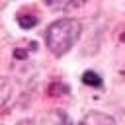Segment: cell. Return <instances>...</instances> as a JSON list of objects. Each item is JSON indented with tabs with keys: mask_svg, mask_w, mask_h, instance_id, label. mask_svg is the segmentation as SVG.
<instances>
[{
	"mask_svg": "<svg viewBox=\"0 0 125 125\" xmlns=\"http://www.w3.org/2000/svg\"><path fill=\"white\" fill-rule=\"evenodd\" d=\"M80 31H82L80 23L72 18H62V20L53 21L47 27V33H45V41H47L49 51L55 57L66 55L74 47V43L78 41Z\"/></svg>",
	"mask_w": 125,
	"mask_h": 125,
	"instance_id": "6da1fadb",
	"label": "cell"
},
{
	"mask_svg": "<svg viewBox=\"0 0 125 125\" xmlns=\"http://www.w3.org/2000/svg\"><path fill=\"white\" fill-rule=\"evenodd\" d=\"M80 125H115V121H113V117H109L102 111H90L82 117Z\"/></svg>",
	"mask_w": 125,
	"mask_h": 125,
	"instance_id": "7a4b0ae2",
	"label": "cell"
},
{
	"mask_svg": "<svg viewBox=\"0 0 125 125\" xmlns=\"http://www.w3.org/2000/svg\"><path fill=\"white\" fill-rule=\"evenodd\" d=\"M47 125H72V121H70V117H68L64 111L57 109V111H53V113L49 115Z\"/></svg>",
	"mask_w": 125,
	"mask_h": 125,
	"instance_id": "3957f363",
	"label": "cell"
},
{
	"mask_svg": "<svg viewBox=\"0 0 125 125\" xmlns=\"http://www.w3.org/2000/svg\"><path fill=\"white\" fill-rule=\"evenodd\" d=\"M82 82L88 84V86H94V88H100V86H102V78H100V74L94 72V70H86V72L82 74Z\"/></svg>",
	"mask_w": 125,
	"mask_h": 125,
	"instance_id": "277c9868",
	"label": "cell"
},
{
	"mask_svg": "<svg viewBox=\"0 0 125 125\" xmlns=\"http://www.w3.org/2000/svg\"><path fill=\"white\" fill-rule=\"evenodd\" d=\"M10 94H12V86H10V82H8L6 78H2V76H0V107L8 102Z\"/></svg>",
	"mask_w": 125,
	"mask_h": 125,
	"instance_id": "5b68a950",
	"label": "cell"
},
{
	"mask_svg": "<svg viewBox=\"0 0 125 125\" xmlns=\"http://www.w3.org/2000/svg\"><path fill=\"white\" fill-rule=\"evenodd\" d=\"M37 16H29V14H20L18 16V23L23 27V29H31L33 25H37Z\"/></svg>",
	"mask_w": 125,
	"mask_h": 125,
	"instance_id": "8992f818",
	"label": "cell"
},
{
	"mask_svg": "<svg viewBox=\"0 0 125 125\" xmlns=\"http://www.w3.org/2000/svg\"><path fill=\"white\" fill-rule=\"evenodd\" d=\"M43 4L51 10H66L70 6V0H43Z\"/></svg>",
	"mask_w": 125,
	"mask_h": 125,
	"instance_id": "52a82bcc",
	"label": "cell"
},
{
	"mask_svg": "<svg viewBox=\"0 0 125 125\" xmlns=\"http://www.w3.org/2000/svg\"><path fill=\"white\" fill-rule=\"evenodd\" d=\"M121 41H125V31H123V33H121Z\"/></svg>",
	"mask_w": 125,
	"mask_h": 125,
	"instance_id": "ba28073f",
	"label": "cell"
}]
</instances>
